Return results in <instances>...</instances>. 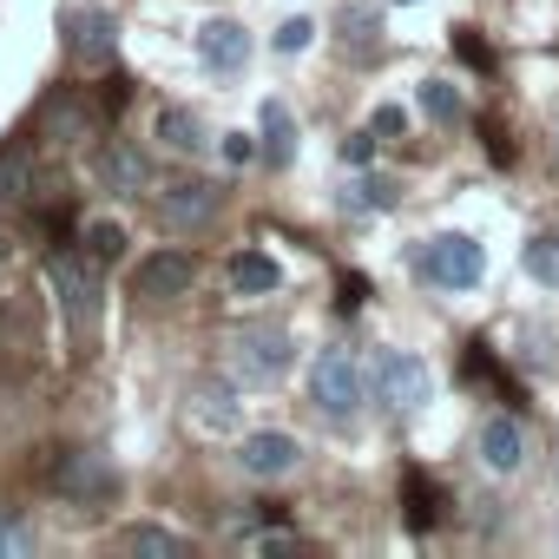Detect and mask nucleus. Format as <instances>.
Returning a JSON list of instances; mask_svg holds the SVG:
<instances>
[{
  "instance_id": "obj_1",
  "label": "nucleus",
  "mask_w": 559,
  "mask_h": 559,
  "mask_svg": "<svg viewBox=\"0 0 559 559\" xmlns=\"http://www.w3.org/2000/svg\"><path fill=\"white\" fill-rule=\"evenodd\" d=\"M230 376L243 382V389H263V382H284L290 376V362H297V336L284 330V323H243V330H230Z\"/></svg>"
},
{
  "instance_id": "obj_2",
  "label": "nucleus",
  "mask_w": 559,
  "mask_h": 559,
  "mask_svg": "<svg viewBox=\"0 0 559 559\" xmlns=\"http://www.w3.org/2000/svg\"><path fill=\"white\" fill-rule=\"evenodd\" d=\"M310 402L330 415V421H356L362 402H369V376L356 362V349H323L310 362Z\"/></svg>"
},
{
  "instance_id": "obj_3",
  "label": "nucleus",
  "mask_w": 559,
  "mask_h": 559,
  "mask_svg": "<svg viewBox=\"0 0 559 559\" xmlns=\"http://www.w3.org/2000/svg\"><path fill=\"white\" fill-rule=\"evenodd\" d=\"M369 395H376L382 408H395V415H415V408H428L435 376H428V362H421L415 349H382L376 369H369Z\"/></svg>"
},
{
  "instance_id": "obj_4",
  "label": "nucleus",
  "mask_w": 559,
  "mask_h": 559,
  "mask_svg": "<svg viewBox=\"0 0 559 559\" xmlns=\"http://www.w3.org/2000/svg\"><path fill=\"white\" fill-rule=\"evenodd\" d=\"M421 276H428L435 290H448V297L454 290H474L480 276H487V250L467 230H441V237L421 243Z\"/></svg>"
},
{
  "instance_id": "obj_5",
  "label": "nucleus",
  "mask_w": 559,
  "mask_h": 559,
  "mask_svg": "<svg viewBox=\"0 0 559 559\" xmlns=\"http://www.w3.org/2000/svg\"><path fill=\"white\" fill-rule=\"evenodd\" d=\"M47 276H53V290L67 304L73 336H93V323H99V263L93 257H73V250H53L47 257Z\"/></svg>"
},
{
  "instance_id": "obj_6",
  "label": "nucleus",
  "mask_w": 559,
  "mask_h": 559,
  "mask_svg": "<svg viewBox=\"0 0 559 559\" xmlns=\"http://www.w3.org/2000/svg\"><path fill=\"white\" fill-rule=\"evenodd\" d=\"M152 204H158L165 230H211L217 211H224V185H211V178H171V185L152 191Z\"/></svg>"
},
{
  "instance_id": "obj_7",
  "label": "nucleus",
  "mask_w": 559,
  "mask_h": 559,
  "mask_svg": "<svg viewBox=\"0 0 559 559\" xmlns=\"http://www.w3.org/2000/svg\"><path fill=\"white\" fill-rule=\"evenodd\" d=\"M185 421L204 428V435H237L243 428V382L237 376H191Z\"/></svg>"
},
{
  "instance_id": "obj_8",
  "label": "nucleus",
  "mask_w": 559,
  "mask_h": 559,
  "mask_svg": "<svg viewBox=\"0 0 559 559\" xmlns=\"http://www.w3.org/2000/svg\"><path fill=\"white\" fill-rule=\"evenodd\" d=\"M191 284H198V257H185V250H152L132 270V297H145V304H178V297H191Z\"/></svg>"
},
{
  "instance_id": "obj_9",
  "label": "nucleus",
  "mask_w": 559,
  "mask_h": 559,
  "mask_svg": "<svg viewBox=\"0 0 559 559\" xmlns=\"http://www.w3.org/2000/svg\"><path fill=\"white\" fill-rule=\"evenodd\" d=\"M93 178H99V191H112V198H139V191H152V158H145L139 139H106V145L93 152Z\"/></svg>"
},
{
  "instance_id": "obj_10",
  "label": "nucleus",
  "mask_w": 559,
  "mask_h": 559,
  "mask_svg": "<svg viewBox=\"0 0 559 559\" xmlns=\"http://www.w3.org/2000/svg\"><path fill=\"white\" fill-rule=\"evenodd\" d=\"M297 461H304V441L284 435V428H257V435L237 441V467L250 480H284V474H297Z\"/></svg>"
},
{
  "instance_id": "obj_11",
  "label": "nucleus",
  "mask_w": 559,
  "mask_h": 559,
  "mask_svg": "<svg viewBox=\"0 0 559 559\" xmlns=\"http://www.w3.org/2000/svg\"><path fill=\"white\" fill-rule=\"evenodd\" d=\"M53 487H60L67 500H112V493H119V474H112L106 454H93V448H67V454L53 461Z\"/></svg>"
},
{
  "instance_id": "obj_12",
  "label": "nucleus",
  "mask_w": 559,
  "mask_h": 559,
  "mask_svg": "<svg viewBox=\"0 0 559 559\" xmlns=\"http://www.w3.org/2000/svg\"><path fill=\"white\" fill-rule=\"evenodd\" d=\"M67 53H73L86 73H106L112 53H119L112 14H106V8H73V14H67Z\"/></svg>"
},
{
  "instance_id": "obj_13",
  "label": "nucleus",
  "mask_w": 559,
  "mask_h": 559,
  "mask_svg": "<svg viewBox=\"0 0 559 559\" xmlns=\"http://www.w3.org/2000/svg\"><path fill=\"white\" fill-rule=\"evenodd\" d=\"M198 67H204L211 80H237V73L250 67V34H243L237 21H204V27H198Z\"/></svg>"
},
{
  "instance_id": "obj_14",
  "label": "nucleus",
  "mask_w": 559,
  "mask_h": 559,
  "mask_svg": "<svg viewBox=\"0 0 559 559\" xmlns=\"http://www.w3.org/2000/svg\"><path fill=\"white\" fill-rule=\"evenodd\" d=\"M474 454H480L487 474H520L526 467V428L513 415H487L480 435H474Z\"/></svg>"
},
{
  "instance_id": "obj_15",
  "label": "nucleus",
  "mask_w": 559,
  "mask_h": 559,
  "mask_svg": "<svg viewBox=\"0 0 559 559\" xmlns=\"http://www.w3.org/2000/svg\"><path fill=\"white\" fill-rule=\"evenodd\" d=\"M276 284H284V263L263 257V250H237L230 257V290L237 297H270Z\"/></svg>"
},
{
  "instance_id": "obj_16",
  "label": "nucleus",
  "mask_w": 559,
  "mask_h": 559,
  "mask_svg": "<svg viewBox=\"0 0 559 559\" xmlns=\"http://www.w3.org/2000/svg\"><path fill=\"white\" fill-rule=\"evenodd\" d=\"M119 552H152V559H185V552H191V539H185V533H171V526H152V520H139V526H119Z\"/></svg>"
},
{
  "instance_id": "obj_17",
  "label": "nucleus",
  "mask_w": 559,
  "mask_h": 559,
  "mask_svg": "<svg viewBox=\"0 0 559 559\" xmlns=\"http://www.w3.org/2000/svg\"><path fill=\"white\" fill-rule=\"evenodd\" d=\"M263 158H270L276 171L297 158V119H290L284 99H263Z\"/></svg>"
},
{
  "instance_id": "obj_18",
  "label": "nucleus",
  "mask_w": 559,
  "mask_h": 559,
  "mask_svg": "<svg viewBox=\"0 0 559 559\" xmlns=\"http://www.w3.org/2000/svg\"><path fill=\"white\" fill-rule=\"evenodd\" d=\"M27 198H34V152L0 145V204H27Z\"/></svg>"
},
{
  "instance_id": "obj_19",
  "label": "nucleus",
  "mask_w": 559,
  "mask_h": 559,
  "mask_svg": "<svg viewBox=\"0 0 559 559\" xmlns=\"http://www.w3.org/2000/svg\"><path fill=\"white\" fill-rule=\"evenodd\" d=\"M158 145H165V152H204L211 139H204L198 112H185V106H165V112H158Z\"/></svg>"
},
{
  "instance_id": "obj_20",
  "label": "nucleus",
  "mask_w": 559,
  "mask_h": 559,
  "mask_svg": "<svg viewBox=\"0 0 559 559\" xmlns=\"http://www.w3.org/2000/svg\"><path fill=\"white\" fill-rule=\"evenodd\" d=\"M40 126H47V139H80L86 132V99H73V93H53L47 106H40Z\"/></svg>"
},
{
  "instance_id": "obj_21",
  "label": "nucleus",
  "mask_w": 559,
  "mask_h": 559,
  "mask_svg": "<svg viewBox=\"0 0 559 559\" xmlns=\"http://www.w3.org/2000/svg\"><path fill=\"white\" fill-rule=\"evenodd\" d=\"M80 243H86V257H93L99 270H112V263H126V243H132V237H126V224H112V217H93Z\"/></svg>"
},
{
  "instance_id": "obj_22",
  "label": "nucleus",
  "mask_w": 559,
  "mask_h": 559,
  "mask_svg": "<svg viewBox=\"0 0 559 559\" xmlns=\"http://www.w3.org/2000/svg\"><path fill=\"white\" fill-rule=\"evenodd\" d=\"M421 112H428L435 126H461V119H467V99H461L454 80H421Z\"/></svg>"
},
{
  "instance_id": "obj_23",
  "label": "nucleus",
  "mask_w": 559,
  "mask_h": 559,
  "mask_svg": "<svg viewBox=\"0 0 559 559\" xmlns=\"http://www.w3.org/2000/svg\"><path fill=\"white\" fill-rule=\"evenodd\" d=\"M526 276H533V284H546V290H559V230H539L526 243Z\"/></svg>"
},
{
  "instance_id": "obj_24",
  "label": "nucleus",
  "mask_w": 559,
  "mask_h": 559,
  "mask_svg": "<svg viewBox=\"0 0 559 559\" xmlns=\"http://www.w3.org/2000/svg\"><path fill=\"white\" fill-rule=\"evenodd\" d=\"M389 204H395V185H389V178H356V185L343 191V211H356V217H362V211H389Z\"/></svg>"
},
{
  "instance_id": "obj_25",
  "label": "nucleus",
  "mask_w": 559,
  "mask_h": 559,
  "mask_svg": "<svg viewBox=\"0 0 559 559\" xmlns=\"http://www.w3.org/2000/svg\"><path fill=\"white\" fill-rule=\"evenodd\" d=\"M310 40H317V21H304V14H297V21H284V27H276V34H270V47H276V53H284V60H297V53H310Z\"/></svg>"
},
{
  "instance_id": "obj_26",
  "label": "nucleus",
  "mask_w": 559,
  "mask_h": 559,
  "mask_svg": "<svg viewBox=\"0 0 559 559\" xmlns=\"http://www.w3.org/2000/svg\"><path fill=\"white\" fill-rule=\"evenodd\" d=\"M435 507H441V493H435V487H428L421 474H408V520H415L421 533L435 526Z\"/></svg>"
},
{
  "instance_id": "obj_27",
  "label": "nucleus",
  "mask_w": 559,
  "mask_h": 559,
  "mask_svg": "<svg viewBox=\"0 0 559 559\" xmlns=\"http://www.w3.org/2000/svg\"><path fill=\"white\" fill-rule=\"evenodd\" d=\"M40 539H34V526L27 520H0V559H27Z\"/></svg>"
},
{
  "instance_id": "obj_28",
  "label": "nucleus",
  "mask_w": 559,
  "mask_h": 559,
  "mask_svg": "<svg viewBox=\"0 0 559 559\" xmlns=\"http://www.w3.org/2000/svg\"><path fill=\"white\" fill-rule=\"evenodd\" d=\"M257 158H263V139H257V132H224V165L243 171V165H257Z\"/></svg>"
},
{
  "instance_id": "obj_29",
  "label": "nucleus",
  "mask_w": 559,
  "mask_h": 559,
  "mask_svg": "<svg viewBox=\"0 0 559 559\" xmlns=\"http://www.w3.org/2000/svg\"><path fill=\"white\" fill-rule=\"evenodd\" d=\"M369 132H376V139H408V112H402V106H376Z\"/></svg>"
},
{
  "instance_id": "obj_30",
  "label": "nucleus",
  "mask_w": 559,
  "mask_h": 559,
  "mask_svg": "<svg viewBox=\"0 0 559 559\" xmlns=\"http://www.w3.org/2000/svg\"><path fill=\"white\" fill-rule=\"evenodd\" d=\"M369 158H376V132H349V139H343V165H356V171H362Z\"/></svg>"
},
{
  "instance_id": "obj_31",
  "label": "nucleus",
  "mask_w": 559,
  "mask_h": 559,
  "mask_svg": "<svg viewBox=\"0 0 559 559\" xmlns=\"http://www.w3.org/2000/svg\"><path fill=\"white\" fill-rule=\"evenodd\" d=\"M487 152H493V165H513V139L500 126H487Z\"/></svg>"
},
{
  "instance_id": "obj_32",
  "label": "nucleus",
  "mask_w": 559,
  "mask_h": 559,
  "mask_svg": "<svg viewBox=\"0 0 559 559\" xmlns=\"http://www.w3.org/2000/svg\"><path fill=\"white\" fill-rule=\"evenodd\" d=\"M14 257V237H8V224H0V263H8Z\"/></svg>"
},
{
  "instance_id": "obj_33",
  "label": "nucleus",
  "mask_w": 559,
  "mask_h": 559,
  "mask_svg": "<svg viewBox=\"0 0 559 559\" xmlns=\"http://www.w3.org/2000/svg\"><path fill=\"white\" fill-rule=\"evenodd\" d=\"M552 158H559V132H552Z\"/></svg>"
},
{
  "instance_id": "obj_34",
  "label": "nucleus",
  "mask_w": 559,
  "mask_h": 559,
  "mask_svg": "<svg viewBox=\"0 0 559 559\" xmlns=\"http://www.w3.org/2000/svg\"><path fill=\"white\" fill-rule=\"evenodd\" d=\"M395 8H415V0H395Z\"/></svg>"
}]
</instances>
